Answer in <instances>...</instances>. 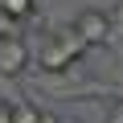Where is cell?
<instances>
[{
    "label": "cell",
    "instance_id": "obj_1",
    "mask_svg": "<svg viewBox=\"0 0 123 123\" xmlns=\"http://www.w3.org/2000/svg\"><path fill=\"white\" fill-rule=\"evenodd\" d=\"M82 53H86L82 37H78L70 25H57V29L45 37V45H41V57H37V66L53 74V70H66V66H74Z\"/></svg>",
    "mask_w": 123,
    "mask_h": 123
},
{
    "label": "cell",
    "instance_id": "obj_2",
    "mask_svg": "<svg viewBox=\"0 0 123 123\" xmlns=\"http://www.w3.org/2000/svg\"><path fill=\"white\" fill-rule=\"evenodd\" d=\"M78 37H82V45L90 49V45H107L111 41V17L103 12V8H82L78 17H74V25H70Z\"/></svg>",
    "mask_w": 123,
    "mask_h": 123
},
{
    "label": "cell",
    "instance_id": "obj_3",
    "mask_svg": "<svg viewBox=\"0 0 123 123\" xmlns=\"http://www.w3.org/2000/svg\"><path fill=\"white\" fill-rule=\"evenodd\" d=\"M29 66V45L17 37V33H0V74H25Z\"/></svg>",
    "mask_w": 123,
    "mask_h": 123
},
{
    "label": "cell",
    "instance_id": "obj_4",
    "mask_svg": "<svg viewBox=\"0 0 123 123\" xmlns=\"http://www.w3.org/2000/svg\"><path fill=\"white\" fill-rule=\"evenodd\" d=\"M0 17H4V21H25V17H33V0H0Z\"/></svg>",
    "mask_w": 123,
    "mask_h": 123
},
{
    "label": "cell",
    "instance_id": "obj_5",
    "mask_svg": "<svg viewBox=\"0 0 123 123\" xmlns=\"http://www.w3.org/2000/svg\"><path fill=\"white\" fill-rule=\"evenodd\" d=\"M37 115H41V107H33V103H8V123H37Z\"/></svg>",
    "mask_w": 123,
    "mask_h": 123
},
{
    "label": "cell",
    "instance_id": "obj_6",
    "mask_svg": "<svg viewBox=\"0 0 123 123\" xmlns=\"http://www.w3.org/2000/svg\"><path fill=\"white\" fill-rule=\"evenodd\" d=\"M37 123H57V119H53L49 111H41V115H37Z\"/></svg>",
    "mask_w": 123,
    "mask_h": 123
}]
</instances>
